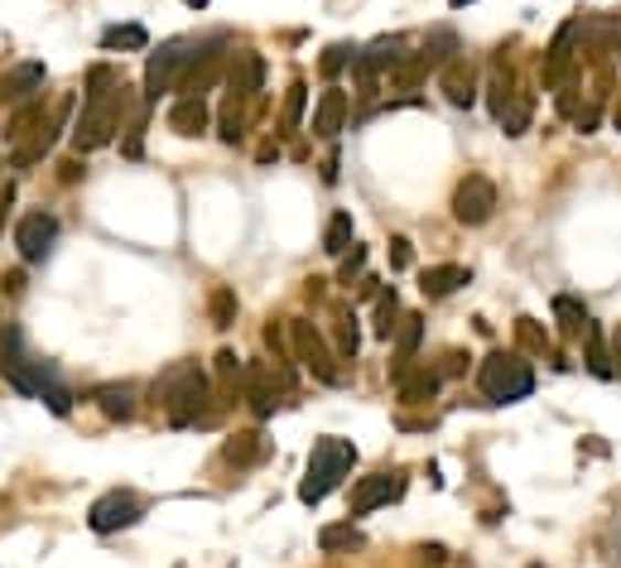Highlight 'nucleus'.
<instances>
[{
	"label": "nucleus",
	"mask_w": 621,
	"mask_h": 568,
	"mask_svg": "<svg viewBox=\"0 0 621 568\" xmlns=\"http://www.w3.org/2000/svg\"><path fill=\"white\" fill-rule=\"evenodd\" d=\"M0 376L10 381L15 390L34 395V400H49L54 415H68V390L58 386V372L49 362H39V356L24 352V333L15 323H0Z\"/></svg>",
	"instance_id": "obj_1"
},
{
	"label": "nucleus",
	"mask_w": 621,
	"mask_h": 568,
	"mask_svg": "<svg viewBox=\"0 0 621 568\" xmlns=\"http://www.w3.org/2000/svg\"><path fill=\"white\" fill-rule=\"evenodd\" d=\"M352 462H356V448L347 439H333V433H328V439L313 443L309 472H303V482H299V501H303V506H319V501L352 472Z\"/></svg>",
	"instance_id": "obj_2"
},
{
	"label": "nucleus",
	"mask_w": 621,
	"mask_h": 568,
	"mask_svg": "<svg viewBox=\"0 0 621 568\" xmlns=\"http://www.w3.org/2000/svg\"><path fill=\"white\" fill-rule=\"evenodd\" d=\"M154 395H160V405L169 409V419H174V425H193V419L207 409V376L197 372L193 362H179V366H169V372H164V381L154 386Z\"/></svg>",
	"instance_id": "obj_3"
},
{
	"label": "nucleus",
	"mask_w": 621,
	"mask_h": 568,
	"mask_svg": "<svg viewBox=\"0 0 621 568\" xmlns=\"http://www.w3.org/2000/svg\"><path fill=\"white\" fill-rule=\"evenodd\" d=\"M126 111H130V87H116L111 97L87 101L83 116L73 121V144H77V150H101V144L121 130Z\"/></svg>",
	"instance_id": "obj_4"
},
{
	"label": "nucleus",
	"mask_w": 621,
	"mask_h": 568,
	"mask_svg": "<svg viewBox=\"0 0 621 568\" xmlns=\"http://www.w3.org/2000/svg\"><path fill=\"white\" fill-rule=\"evenodd\" d=\"M478 381H482V395L492 405H515V400H525V395L535 390V372L521 362V356H506V352L486 356Z\"/></svg>",
	"instance_id": "obj_5"
},
{
	"label": "nucleus",
	"mask_w": 621,
	"mask_h": 568,
	"mask_svg": "<svg viewBox=\"0 0 621 568\" xmlns=\"http://www.w3.org/2000/svg\"><path fill=\"white\" fill-rule=\"evenodd\" d=\"M492 213H496V183L482 179V174L462 179L458 193H453V217L462 222V227H482Z\"/></svg>",
	"instance_id": "obj_6"
},
{
	"label": "nucleus",
	"mask_w": 621,
	"mask_h": 568,
	"mask_svg": "<svg viewBox=\"0 0 621 568\" xmlns=\"http://www.w3.org/2000/svg\"><path fill=\"white\" fill-rule=\"evenodd\" d=\"M140 515H144V506H140L136 492H107L97 506H92L87 521H92V531L97 535H116V531H130Z\"/></svg>",
	"instance_id": "obj_7"
},
{
	"label": "nucleus",
	"mask_w": 621,
	"mask_h": 568,
	"mask_svg": "<svg viewBox=\"0 0 621 568\" xmlns=\"http://www.w3.org/2000/svg\"><path fill=\"white\" fill-rule=\"evenodd\" d=\"M54 236H58V217L54 213H30L20 222V232H15V246H20V256L30 260V266H39V260L54 250Z\"/></svg>",
	"instance_id": "obj_8"
},
{
	"label": "nucleus",
	"mask_w": 621,
	"mask_h": 568,
	"mask_svg": "<svg viewBox=\"0 0 621 568\" xmlns=\"http://www.w3.org/2000/svg\"><path fill=\"white\" fill-rule=\"evenodd\" d=\"M289 333H295V347H299V356H303V366H309L319 381H338V366H333V356H328V347H323V337L313 333V323H303V319H295L289 323Z\"/></svg>",
	"instance_id": "obj_9"
},
{
	"label": "nucleus",
	"mask_w": 621,
	"mask_h": 568,
	"mask_svg": "<svg viewBox=\"0 0 621 568\" xmlns=\"http://www.w3.org/2000/svg\"><path fill=\"white\" fill-rule=\"evenodd\" d=\"M405 492V482L395 478V472H376V478H362L352 492V515H372L376 506H386V501H395Z\"/></svg>",
	"instance_id": "obj_10"
},
{
	"label": "nucleus",
	"mask_w": 621,
	"mask_h": 568,
	"mask_svg": "<svg viewBox=\"0 0 621 568\" xmlns=\"http://www.w3.org/2000/svg\"><path fill=\"white\" fill-rule=\"evenodd\" d=\"M183 58H189V54H183V44H164L160 54L150 58V68H144V97L160 101V92L174 87V73H179Z\"/></svg>",
	"instance_id": "obj_11"
},
{
	"label": "nucleus",
	"mask_w": 621,
	"mask_h": 568,
	"mask_svg": "<svg viewBox=\"0 0 621 568\" xmlns=\"http://www.w3.org/2000/svg\"><path fill=\"white\" fill-rule=\"evenodd\" d=\"M347 111H352L347 92H342V87H328L323 97H319V111H313V136L333 140L338 130H342V121H347Z\"/></svg>",
	"instance_id": "obj_12"
},
{
	"label": "nucleus",
	"mask_w": 621,
	"mask_h": 568,
	"mask_svg": "<svg viewBox=\"0 0 621 568\" xmlns=\"http://www.w3.org/2000/svg\"><path fill=\"white\" fill-rule=\"evenodd\" d=\"M443 92L453 107H472V97H478V73L468 68V58H453L443 68Z\"/></svg>",
	"instance_id": "obj_13"
},
{
	"label": "nucleus",
	"mask_w": 621,
	"mask_h": 568,
	"mask_svg": "<svg viewBox=\"0 0 621 568\" xmlns=\"http://www.w3.org/2000/svg\"><path fill=\"white\" fill-rule=\"evenodd\" d=\"M246 400H250L256 415H270V409H275V381H270V372L260 362L246 366Z\"/></svg>",
	"instance_id": "obj_14"
},
{
	"label": "nucleus",
	"mask_w": 621,
	"mask_h": 568,
	"mask_svg": "<svg viewBox=\"0 0 621 568\" xmlns=\"http://www.w3.org/2000/svg\"><path fill=\"white\" fill-rule=\"evenodd\" d=\"M169 126H174L179 136H203V130H207V107H203V97L174 101V111H169Z\"/></svg>",
	"instance_id": "obj_15"
},
{
	"label": "nucleus",
	"mask_w": 621,
	"mask_h": 568,
	"mask_svg": "<svg viewBox=\"0 0 621 568\" xmlns=\"http://www.w3.org/2000/svg\"><path fill=\"white\" fill-rule=\"evenodd\" d=\"M39 87H44V63H20V68L6 77V87L0 92H6L10 101H24V97H34Z\"/></svg>",
	"instance_id": "obj_16"
},
{
	"label": "nucleus",
	"mask_w": 621,
	"mask_h": 568,
	"mask_svg": "<svg viewBox=\"0 0 621 568\" xmlns=\"http://www.w3.org/2000/svg\"><path fill=\"white\" fill-rule=\"evenodd\" d=\"M260 77H266V63H260L256 54H242V58H236V68H232V77H227L232 97H246V92H256Z\"/></svg>",
	"instance_id": "obj_17"
},
{
	"label": "nucleus",
	"mask_w": 621,
	"mask_h": 568,
	"mask_svg": "<svg viewBox=\"0 0 621 568\" xmlns=\"http://www.w3.org/2000/svg\"><path fill=\"white\" fill-rule=\"evenodd\" d=\"M458 285H468V270L462 266H433V270H425V285L419 289H425L429 299H443V294H453Z\"/></svg>",
	"instance_id": "obj_18"
},
{
	"label": "nucleus",
	"mask_w": 621,
	"mask_h": 568,
	"mask_svg": "<svg viewBox=\"0 0 621 568\" xmlns=\"http://www.w3.org/2000/svg\"><path fill=\"white\" fill-rule=\"evenodd\" d=\"M97 405H101V415H107V419H130V415H136V390H130V386H101Z\"/></svg>",
	"instance_id": "obj_19"
},
{
	"label": "nucleus",
	"mask_w": 621,
	"mask_h": 568,
	"mask_svg": "<svg viewBox=\"0 0 621 568\" xmlns=\"http://www.w3.org/2000/svg\"><path fill=\"white\" fill-rule=\"evenodd\" d=\"M400 49H405V39H376L372 49H366V58H362V73H381V68H395L400 63Z\"/></svg>",
	"instance_id": "obj_20"
},
{
	"label": "nucleus",
	"mask_w": 621,
	"mask_h": 568,
	"mask_svg": "<svg viewBox=\"0 0 621 568\" xmlns=\"http://www.w3.org/2000/svg\"><path fill=\"white\" fill-rule=\"evenodd\" d=\"M496 121L506 126V136H525V126H531V97H506L496 107Z\"/></svg>",
	"instance_id": "obj_21"
},
{
	"label": "nucleus",
	"mask_w": 621,
	"mask_h": 568,
	"mask_svg": "<svg viewBox=\"0 0 621 568\" xmlns=\"http://www.w3.org/2000/svg\"><path fill=\"white\" fill-rule=\"evenodd\" d=\"M144 44H150L144 24H111V30H101V49H144Z\"/></svg>",
	"instance_id": "obj_22"
},
{
	"label": "nucleus",
	"mask_w": 621,
	"mask_h": 568,
	"mask_svg": "<svg viewBox=\"0 0 621 568\" xmlns=\"http://www.w3.org/2000/svg\"><path fill=\"white\" fill-rule=\"evenodd\" d=\"M578 30H583V20H568L564 30H559V39H554V49H549V77H559V73H564V63H568V49H574Z\"/></svg>",
	"instance_id": "obj_23"
},
{
	"label": "nucleus",
	"mask_w": 621,
	"mask_h": 568,
	"mask_svg": "<svg viewBox=\"0 0 621 568\" xmlns=\"http://www.w3.org/2000/svg\"><path fill=\"white\" fill-rule=\"evenodd\" d=\"M347 246H352V213H338L333 222H328V232H323V250L328 256H342Z\"/></svg>",
	"instance_id": "obj_24"
},
{
	"label": "nucleus",
	"mask_w": 621,
	"mask_h": 568,
	"mask_svg": "<svg viewBox=\"0 0 621 568\" xmlns=\"http://www.w3.org/2000/svg\"><path fill=\"white\" fill-rule=\"evenodd\" d=\"M319 545L333 554V549H362V531L347 521V525H328V531L319 535Z\"/></svg>",
	"instance_id": "obj_25"
},
{
	"label": "nucleus",
	"mask_w": 621,
	"mask_h": 568,
	"mask_svg": "<svg viewBox=\"0 0 621 568\" xmlns=\"http://www.w3.org/2000/svg\"><path fill=\"white\" fill-rule=\"evenodd\" d=\"M395 313H400V303H395V289H386V294H381V303H376V333H381V337H390L395 328H400V323H395Z\"/></svg>",
	"instance_id": "obj_26"
},
{
	"label": "nucleus",
	"mask_w": 621,
	"mask_h": 568,
	"mask_svg": "<svg viewBox=\"0 0 621 568\" xmlns=\"http://www.w3.org/2000/svg\"><path fill=\"white\" fill-rule=\"evenodd\" d=\"M448 54H458V34H453V30H439V34H433L429 44H425V63H443Z\"/></svg>",
	"instance_id": "obj_27"
},
{
	"label": "nucleus",
	"mask_w": 621,
	"mask_h": 568,
	"mask_svg": "<svg viewBox=\"0 0 621 568\" xmlns=\"http://www.w3.org/2000/svg\"><path fill=\"white\" fill-rule=\"evenodd\" d=\"M347 63H356V49L352 44H333L323 54V77H338L342 68H347Z\"/></svg>",
	"instance_id": "obj_28"
},
{
	"label": "nucleus",
	"mask_w": 621,
	"mask_h": 568,
	"mask_svg": "<svg viewBox=\"0 0 621 568\" xmlns=\"http://www.w3.org/2000/svg\"><path fill=\"white\" fill-rule=\"evenodd\" d=\"M400 390H405V400H425V395H433V390H439V376H433V372L415 376V381H409V376H400Z\"/></svg>",
	"instance_id": "obj_29"
},
{
	"label": "nucleus",
	"mask_w": 621,
	"mask_h": 568,
	"mask_svg": "<svg viewBox=\"0 0 621 568\" xmlns=\"http://www.w3.org/2000/svg\"><path fill=\"white\" fill-rule=\"evenodd\" d=\"M400 323H405V328H400V372H405L409 352L419 347V333H425V328H419V319H415V313H409V319H400ZM400 372H395V376H400Z\"/></svg>",
	"instance_id": "obj_30"
},
{
	"label": "nucleus",
	"mask_w": 621,
	"mask_h": 568,
	"mask_svg": "<svg viewBox=\"0 0 621 568\" xmlns=\"http://www.w3.org/2000/svg\"><path fill=\"white\" fill-rule=\"evenodd\" d=\"M303 101H309V87H303V83H295V87H289V101H285V130H295V126H299Z\"/></svg>",
	"instance_id": "obj_31"
},
{
	"label": "nucleus",
	"mask_w": 621,
	"mask_h": 568,
	"mask_svg": "<svg viewBox=\"0 0 621 568\" xmlns=\"http://www.w3.org/2000/svg\"><path fill=\"white\" fill-rule=\"evenodd\" d=\"M213 319H217V328H232V319H236V294H232V289H217Z\"/></svg>",
	"instance_id": "obj_32"
},
{
	"label": "nucleus",
	"mask_w": 621,
	"mask_h": 568,
	"mask_svg": "<svg viewBox=\"0 0 621 568\" xmlns=\"http://www.w3.org/2000/svg\"><path fill=\"white\" fill-rule=\"evenodd\" d=\"M554 309H559V319H564V333H578V323H588V313L578 309L574 299H559V303H554Z\"/></svg>",
	"instance_id": "obj_33"
},
{
	"label": "nucleus",
	"mask_w": 621,
	"mask_h": 568,
	"mask_svg": "<svg viewBox=\"0 0 621 568\" xmlns=\"http://www.w3.org/2000/svg\"><path fill=\"white\" fill-rule=\"evenodd\" d=\"M250 458H256V433H242V443H227V462H242L246 468Z\"/></svg>",
	"instance_id": "obj_34"
},
{
	"label": "nucleus",
	"mask_w": 621,
	"mask_h": 568,
	"mask_svg": "<svg viewBox=\"0 0 621 568\" xmlns=\"http://www.w3.org/2000/svg\"><path fill=\"white\" fill-rule=\"evenodd\" d=\"M390 266H395V270L409 266V242H405V236H395V242H390Z\"/></svg>",
	"instance_id": "obj_35"
},
{
	"label": "nucleus",
	"mask_w": 621,
	"mask_h": 568,
	"mask_svg": "<svg viewBox=\"0 0 621 568\" xmlns=\"http://www.w3.org/2000/svg\"><path fill=\"white\" fill-rule=\"evenodd\" d=\"M362 266H366V250H362V246H356V250H352V256H347V260H342V280H352V275H356V270H362Z\"/></svg>",
	"instance_id": "obj_36"
},
{
	"label": "nucleus",
	"mask_w": 621,
	"mask_h": 568,
	"mask_svg": "<svg viewBox=\"0 0 621 568\" xmlns=\"http://www.w3.org/2000/svg\"><path fill=\"white\" fill-rule=\"evenodd\" d=\"M342 356H356V323L342 319Z\"/></svg>",
	"instance_id": "obj_37"
},
{
	"label": "nucleus",
	"mask_w": 621,
	"mask_h": 568,
	"mask_svg": "<svg viewBox=\"0 0 621 568\" xmlns=\"http://www.w3.org/2000/svg\"><path fill=\"white\" fill-rule=\"evenodd\" d=\"M10 197H15V189H10V183H6V189H0V217H6V207H10Z\"/></svg>",
	"instance_id": "obj_38"
},
{
	"label": "nucleus",
	"mask_w": 621,
	"mask_h": 568,
	"mask_svg": "<svg viewBox=\"0 0 621 568\" xmlns=\"http://www.w3.org/2000/svg\"><path fill=\"white\" fill-rule=\"evenodd\" d=\"M612 356H617V376H621V328H617V337H612Z\"/></svg>",
	"instance_id": "obj_39"
},
{
	"label": "nucleus",
	"mask_w": 621,
	"mask_h": 568,
	"mask_svg": "<svg viewBox=\"0 0 621 568\" xmlns=\"http://www.w3.org/2000/svg\"><path fill=\"white\" fill-rule=\"evenodd\" d=\"M189 6H193V10H203V6H207V0H189Z\"/></svg>",
	"instance_id": "obj_40"
},
{
	"label": "nucleus",
	"mask_w": 621,
	"mask_h": 568,
	"mask_svg": "<svg viewBox=\"0 0 621 568\" xmlns=\"http://www.w3.org/2000/svg\"><path fill=\"white\" fill-rule=\"evenodd\" d=\"M462 6H468V0H453V10H462Z\"/></svg>",
	"instance_id": "obj_41"
},
{
	"label": "nucleus",
	"mask_w": 621,
	"mask_h": 568,
	"mask_svg": "<svg viewBox=\"0 0 621 568\" xmlns=\"http://www.w3.org/2000/svg\"><path fill=\"white\" fill-rule=\"evenodd\" d=\"M617 130H621V107H617Z\"/></svg>",
	"instance_id": "obj_42"
}]
</instances>
